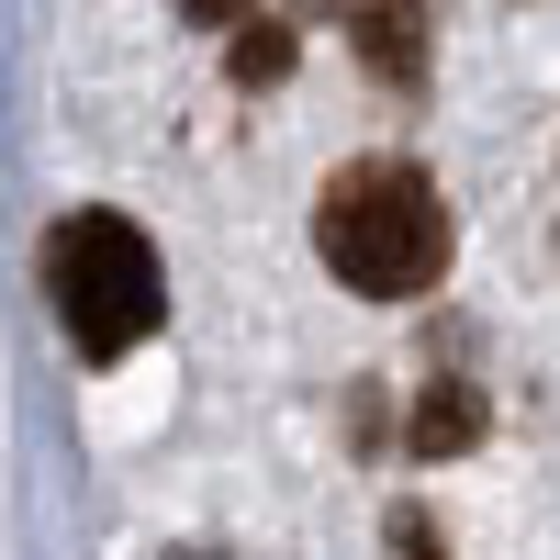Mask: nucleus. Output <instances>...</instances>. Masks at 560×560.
Returning <instances> with one entry per match:
<instances>
[{"mask_svg":"<svg viewBox=\"0 0 560 560\" xmlns=\"http://www.w3.org/2000/svg\"><path fill=\"white\" fill-rule=\"evenodd\" d=\"M471 438H482V393H471V382H438L427 415H415V448L448 459V448H471Z\"/></svg>","mask_w":560,"mask_h":560,"instance_id":"20e7f679","label":"nucleus"},{"mask_svg":"<svg viewBox=\"0 0 560 560\" xmlns=\"http://www.w3.org/2000/svg\"><path fill=\"white\" fill-rule=\"evenodd\" d=\"M314 258L370 303H415L448 269V202L415 158H348L314 202Z\"/></svg>","mask_w":560,"mask_h":560,"instance_id":"f257e3e1","label":"nucleus"},{"mask_svg":"<svg viewBox=\"0 0 560 560\" xmlns=\"http://www.w3.org/2000/svg\"><path fill=\"white\" fill-rule=\"evenodd\" d=\"M45 303H57L79 359H124V348L158 337L168 280H158V247L135 236L124 213H68L57 236H45Z\"/></svg>","mask_w":560,"mask_h":560,"instance_id":"f03ea898","label":"nucleus"},{"mask_svg":"<svg viewBox=\"0 0 560 560\" xmlns=\"http://www.w3.org/2000/svg\"><path fill=\"white\" fill-rule=\"evenodd\" d=\"M191 23H247V0H179Z\"/></svg>","mask_w":560,"mask_h":560,"instance_id":"423d86ee","label":"nucleus"},{"mask_svg":"<svg viewBox=\"0 0 560 560\" xmlns=\"http://www.w3.org/2000/svg\"><path fill=\"white\" fill-rule=\"evenodd\" d=\"M179 560H213V549H179Z\"/></svg>","mask_w":560,"mask_h":560,"instance_id":"0eeeda50","label":"nucleus"},{"mask_svg":"<svg viewBox=\"0 0 560 560\" xmlns=\"http://www.w3.org/2000/svg\"><path fill=\"white\" fill-rule=\"evenodd\" d=\"M348 45H359V68L382 90H427V12H415V0H359Z\"/></svg>","mask_w":560,"mask_h":560,"instance_id":"7ed1b4c3","label":"nucleus"},{"mask_svg":"<svg viewBox=\"0 0 560 560\" xmlns=\"http://www.w3.org/2000/svg\"><path fill=\"white\" fill-rule=\"evenodd\" d=\"M280 68H292V23H280V12H247V23H236V90H269Z\"/></svg>","mask_w":560,"mask_h":560,"instance_id":"39448f33","label":"nucleus"}]
</instances>
